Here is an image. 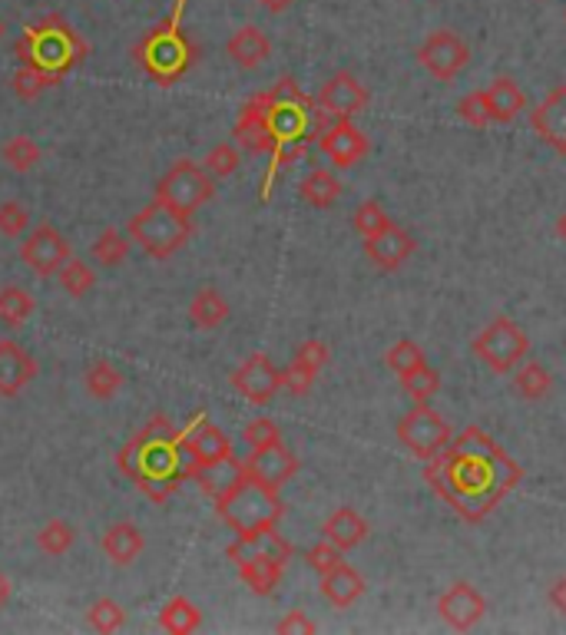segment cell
<instances>
[{"label": "cell", "mask_w": 566, "mask_h": 635, "mask_svg": "<svg viewBox=\"0 0 566 635\" xmlns=\"http://www.w3.org/2000/svg\"><path fill=\"white\" fill-rule=\"evenodd\" d=\"M127 236L149 258H169L192 239V222H189V216L176 212L172 206L152 199L149 206H142L140 212L130 219Z\"/></svg>", "instance_id": "1"}, {"label": "cell", "mask_w": 566, "mask_h": 635, "mask_svg": "<svg viewBox=\"0 0 566 635\" xmlns=\"http://www.w3.org/2000/svg\"><path fill=\"white\" fill-rule=\"evenodd\" d=\"M216 513L222 516V523L229 526V529H236V536L239 533H252V529H266V526H276L279 519H282V500H279V490H272V487H266V484H259V480H252L249 474H246V480L229 494V497H222L219 504H216Z\"/></svg>", "instance_id": "2"}, {"label": "cell", "mask_w": 566, "mask_h": 635, "mask_svg": "<svg viewBox=\"0 0 566 635\" xmlns=\"http://www.w3.org/2000/svg\"><path fill=\"white\" fill-rule=\"evenodd\" d=\"M474 355L494 371V375H514L527 355H530V338L524 335V328L517 321H510L507 315H497L477 338H474Z\"/></svg>", "instance_id": "3"}, {"label": "cell", "mask_w": 566, "mask_h": 635, "mask_svg": "<svg viewBox=\"0 0 566 635\" xmlns=\"http://www.w3.org/2000/svg\"><path fill=\"white\" fill-rule=\"evenodd\" d=\"M212 196H216L212 176L206 172V166H199V162H192V159H179V162L156 182V192H152V199L172 206V209L182 212V216H192V212L202 209Z\"/></svg>", "instance_id": "4"}, {"label": "cell", "mask_w": 566, "mask_h": 635, "mask_svg": "<svg viewBox=\"0 0 566 635\" xmlns=\"http://www.w3.org/2000/svg\"><path fill=\"white\" fill-rule=\"evenodd\" d=\"M182 7H186V0H176L172 17H169L162 27H156V33H149V37L142 40L140 50H137V57L146 63V70L156 73V77H162V80H172L176 73H182V70L189 67V43H186V37H179V30H176Z\"/></svg>", "instance_id": "5"}, {"label": "cell", "mask_w": 566, "mask_h": 635, "mask_svg": "<svg viewBox=\"0 0 566 635\" xmlns=\"http://www.w3.org/2000/svg\"><path fill=\"white\" fill-rule=\"evenodd\" d=\"M398 440L418 460H434L450 444V424L427 404H418L411 414L398 420Z\"/></svg>", "instance_id": "6"}, {"label": "cell", "mask_w": 566, "mask_h": 635, "mask_svg": "<svg viewBox=\"0 0 566 635\" xmlns=\"http://www.w3.org/2000/svg\"><path fill=\"white\" fill-rule=\"evenodd\" d=\"M418 63L440 83H450L467 63H470V47L447 27L427 33L425 43L418 47Z\"/></svg>", "instance_id": "7"}, {"label": "cell", "mask_w": 566, "mask_h": 635, "mask_svg": "<svg viewBox=\"0 0 566 635\" xmlns=\"http://www.w3.org/2000/svg\"><path fill=\"white\" fill-rule=\"evenodd\" d=\"M20 258H23V265L33 271V275H40V278H47V275H57L73 255H70V242H67V236L57 229V226H50V222H40L37 229H30V236L23 239V246H20Z\"/></svg>", "instance_id": "8"}, {"label": "cell", "mask_w": 566, "mask_h": 635, "mask_svg": "<svg viewBox=\"0 0 566 635\" xmlns=\"http://www.w3.org/2000/svg\"><path fill=\"white\" fill-rule=\"evenodd\" d=\"M179 447H182V460H186V474H189V477H192L196 467H206V464H216V460L232 457L229 437H226L216 424H209L202 414L192 420L189 430L179 434Z\"/></svg>", "instance_id": "9"}, {"label": "cell", "mask_w": 566, "mask_h": 635, "mask_svg": "<svg viewBox=\"0 0 566 635\" xmlns=\"http://www.w3.org/2000/svg\"><path fill=\"white\" fill-rule=\"evenodd\" d=\"M368 100H371L368 87H365L355 73H348V70L331 73V77L321 83V90H318V110H321V113H331L335 120H351V117L365 113V110H368Z\"/></svg>", "instance_id": "10"}, {"label": "cell", "mask_w": 566, "mask_h": 635, "mask_svg": "<svg viewBox=\"0 0 566 635\" xmlns=\"http://www.w3.org/2000/svg\"><path fill=\"white\" fill-rule=\"evenodd\" d=\"M437 616L454 633H470L487 616V599L470 583H454L437 596Z\"/></svg>", "instance_id": "11"}, {"label": "cell", "mask_w": 566, "mask_h": 635, "mask_svg": "<svg viewBox=\"0 0 566 635\" xmlns=\"http://www.w3.org/2000/svg\"><path fill=\"white\" fill-rule=\"evenodd\" d=\"M232 387L256 407H266L276 400V394L282 390V371L272 365L269 355L256 351L249 355L236 371H232Z\"/></svg>", "instance_id": "12"}, {"label": "cell", "mask_w": 566, "mask_h": 635, "mask_svg": "<svg viewBox=\"0 0 566 635\" xmlns=\"http://www.w3.org/2000/svg\"><path fill=\"white\" fill-rule=\"evenodd\" d=\"M301 470L298 457L285 447L282 440L279 444H269V447H256L246 460V474L272 490H282L285 484Z\"/></svg>", "instance_id": "13"}, {"label": "cell", "mask_w": 566, "mask_h": 635, "mask_svg": "<svg viewBox=\"0 0 566 635\" xmlns=\"http://www.w3.org/2000/svg\"><path fill=\"white\" fill-rule=\"evenodd\" d=\"M318 146L321 152L331 159V166L338 169H351L358 166L368 152H371V142L361 129L355 127L351 120H338L335 127H328L318 136Z\"/></svg>", "instance_id": "14"}, {"label": "cell", "mask_w": 566, "mask_h": 635, "mask_svg": "<svg viewBox=\"0 0 566 635\" xmlns=\"http://www.w3.org/2000/svg\"><path fill=\"white\" fill-rule=\"evenodd\" d=\"M328 365V345L311 338V341H301L291 355V365L282 371V387L288 394L301 397L315 387V378L318 371Z\"/></svg>", "instance_id": "15"}, {"label": "cell", "mask_w": 566, "mask_h": 635, "mask_svg": "<svg viewBox=\"0 0 566 635\" xmlns=\"http://www.w3.org/2000/svg\"><path fill=\"white\" fill-rule=\"evenodd\" d=\"M37 361L33 355L13 341V338H0V397H17L23 394V387H30L37 378Z\"/></svg>", "instance_id": "16"}, {"label": "cell", "mask_w": 566, "mask_h": 635, "mask_svg": "<svg viewBox=\"0 0 566 635\" xmlns=\"http://www.w3.org/2000/svg\"><path fill=\"white\" fill-rule=\"evenodd\" d=\"M236 142L249 152H272L279 146L276 132L269 127V107H266V97L259 93L256 100H249L239 113V123H236Z\"/></svg>", "instance_id": "17"}, {"label": "cell", "mask_w": 566, "mask_h": 635, "mask_svg": "<svg viewBox=\"0 0 566 635\" xmlns=\"http://www.w3.org/2000/svg\"><path fill=\"white\" fill-rule=\"evenodd\" d=\"M415 249H418L415 236L405 232L401 226H391V229H385V232L365 239V258H368L375 268H381V271H398V268L415 255Z\"/></svg>", "instance_id": "18"}, {"label": "cell", "mask_w": 566, "mask_h": 635, "mask_svg": "<svg viewBox=\"0 0 566 635\" xmlns=\"http://www.w3.org/2000/svg\"><path fill=\"white\" fill-rule=\"evenodd\" d=\"M256 556L279 559L285 566V563L291 559V546H288V539H282V533H279L276 526L252 529V533H239L236 543L229 546V559H232V563H246V559H256Z\"/></svg>", "instance_id": "19"}, {"label": "cell", "mask_w": 566, "mask_h": 635, "mask_svg": "<svg viewBox=\"0 0 566 635\" xmlns=\"http://www.w3.org/2000/svg\"><path fill=\"white\" fill-rule=\"evenodd\" d=\"M192 480L199 484V490H202L209 500L219 504L222 497H229V494L246 480V464L236 460V454H232V457H226V460L196 467V470H192Z\"/></svg>", "instance_id": "20"}, {"label": "cell", "mask_w": 566, "mask_h": 635, "mask_svg": "<svg viewBox=\"0 0 566 635\" xmlns=\"http://www.w3.org/2000/svg\"><path fill=\"white\" fill-rule=\"evenodd\" d=\"M530 127L540 132V139L547 146H554L557 152H566V83L550 90L547 100L530 113Z\"/></svg>", "instance_id": "21"}, {"label": "cell", "mask_w": 566, "mask_h": 635, "mask_svg": "<svg viewBox=\"0 0 566 635\" xmlns=\"http://www.w3.org/2000/svg\"><path fill=\"white\" fill-rule=\"evenodd\" d=\"M142 546H146V536H142L140 526L130 523V519H117V523H110V526L103 529V536H100V549H103V556H107L110 563H117V566H130V563H137Z\"/></svg>", "instance_id": "22"}, {"label": "cell", "mask_w": 566, "mask_h": 635, "mask_svg": "<svg viewBox=\"0 0 566 635\" xmlns=\"http://www.w3.org/2000/svg\"><path fill=\"white\" fill-rule=\"evenodd\" d=\"M226 53L232 57L236 67H242V70H256V67H262V63L272 57V43H269V37H266L259 27L246 23V27H239V30L229 37Z\"/></svg>", "instance_id": "23"}, {"label": "cell", "mask_w": 566, "mask_h": 635, "mask_svg": "<svg viewBox=\"0 0 566 635\" xmlns=\"http://www.w3.org/2000/svg\"><path fill=\"white\" fill-rule=\"evenodd\" d=\"M321 596L335 606V609H348L355 606L361 596H365V576L348 566V563H338L331 573L321 576Z\"/></svg>", "instance_id": "24"}, {"label": "cell", "mask_w": 566, "mask_h": 635, "mask_svg": "<svg viewBox=\"0 0 566 635\" xmlns=\"http://www.w3.org/2000/svg\"><path fill=\"white\" fill-rule=\"evenodd\" d=\"M325 539H331L341 553H348V549H355V546H361L365 539H368V533H371V526H368V519L358 513V509L351 507H338L328 519H325Z\"/></svg>", "instance_id": "25"}, {"label": "cell", "mask_w": 566, "mask_h": 635, "mask_svg": "<svg viewBox=\"0 0 566 635\" xmlns=\"http://www.w3.org/2000/svg\"><path fill=\"white\" fill-rule=\"evenodd\" d=\"M484 97H487V110H490L494 123H514L527 110V97H524V90L510 77H497L484 90Z\"/></svg>", "instance_id": "26"}, {"label": "cell", "mask_w": 566, "mask_h": 635, "mask_svg": "<svg viewBox=\"0 0 566 635\" xmlns=\"http://www.w3.org/2000/svg\"><path fill=\"white\" fill-rule=\"evenodd\" d=\"M298 196L301 202H308L311 209H331L341 199V182L335 172L328 169H311L301 182H298Z\"/></svg>", "instance_id": "27"}, {"label": "cell", "mask_w": 566, "mask_h": 635, "mask_svg": "<svg viewBox=\"0 0 566 635\" xmlns=\"http://www.w3.org/2000/svg\"><path fill=\"white\" fill-rule=\"evenodd\" d=\"M189 321L202 331H212L229 321V301L216 288H202L189 301Z\"/></svg>", "instance_id": "28"}, {"label": "cell", "mask_w": 566, "mask_h": 635, "mask_svg": "<svg viewBox=\"0 0 566 635\" xmlns=\"http://www.w3.org/2000/svg\"><path fill=\"white\" fill-rule=\"evenodd\" d=\"M202 626V613L192 599L186 596H172L162 609H159V629L169 635H189Z\"/></svg>", "instance_id": "29"}, {"label": "cell", "mask_w": 566, "mask_h": 635, "mask_svg": "<svg viewBox=\"0 0 566 635\" xmlns=\"http://www.w3.org/2000/svg\"><path fill=\"white\" fill-rule=\"evenodd\" d=\"M239 566V576L242 583L256 593V596H272L276 586L282 583V563L279 559H266V556H256V559H246V563H236Z\"/></svg>", "instance_id": "30"}, {"label": "cell", "mask_w": 566, "mask_h": 635, "mask_svg": "<svg viewBox=\"0 0 566 635\" xmlns=\"http://www.w3.org/2000/svg\"><path fill=\"white\" fill-rule=\"evenodd\" d=\"M266 97V93H262ZM266 107H269V127L276 132L279 142H291V139H301L305 127H308V110L311 107H295V103H272L266 97Z\"/></svg>", "instance_id": "31"}, {"label": "cell", "mask_w": 566, "mask_h": 635, "mask_svg": "<svg viewBox=\"0 0 566 635\" xmlns=\"http://www.w3.org/2000/svg\"><path fill=\"white\" fill-rule=\"evenodd\" d=\"M37 311V301L27 288L20 285H3L0 288V325L7 328H20L30 321V315Z\"/></svg>", "instance_id": "32"}, {"label": "cell", "mask_w": 566, "mask_h": 635, "mask_svg": "<svg viewBox=\"0 0 566 635\" xmlns=\"http://www.w3.org/2000/svg\"><path fill=\"white\" fill-rule=\"evenodd\" d=\"M514 387L524 400H544L554 390V375L540 361H524L514 371Z\"/></svg>", "instance_id": "33"}, {"label": "cell", "mask_w": 566, "mask_h": 635, "mask_svg": "<svg viewBox=\"0 0 566 635\" xmlns=\"http://www.w3.org/2000/svg\"><path fill=\"white\" fill-rule=\"evenodd\" d=\"M73 543H77V526L67 519H50L37 533V549L43 556H67L73 549Z\"/></svg>", "instance_id": "34"}, {"label": "cell", "mask_w": 566, "mask_h": 635, "mask_svg": "<svg viewBox=\"0 0 566 635\" xmlns=\"http://www.w3.org/2000/svg\"><path fill=\"white\" fill-rule=\"evenodd\" d=\"M83 387L93 400H113L123 390V375L110 365V361H97L87 368L83 375Z\"/></svg>", "instance_id": "35"}, {"label": "cell", "mask_w": 566, "mask_h": 635, "mask_svg": "<svg viewBox=\"0 0 566 635\" xmlns=\"http://www.w3.org/2000/svg\"><path fill=\"white\" fill-rule=\"evenodd\" d=\"M130 246H133V239L127 236V232H120V229H107L97 242H93V261L97 265H103V268H117V265H123L127 258H130Z\"/></svg>", "instance_id": "36"}, {"label": "cell", "mask_w": 566, "mask_h": 635, "mask_svg": "<svg viewBox=\"0 0 566 635\" xmlns=\"http://www.w3.org/2000/svg\"><path fill=\"white\" fill-rule=\"evenodd\" d=\"M87 626L93 629V633H120L123 626H127V609L117 603V599H97L90 609H87Z\"/></svg>", "instance_id": "37"}, {"label": "cell", "mask_w": 566, "mask_h": 635, "mask_svg": "<svg viewBox=\"0 0 566 635\" xmlns=\"http://www.w3.org/2000/svg\"><path fill=\"white\" fill-rule=\"evenodd\" d=\"M3 162L13 169V172H30L37 162H40V146L33 142V136H10L0 149Z\"/></svg>", "instance_id": "38"}, {"label": "cell", "mask_w": 566, "mask_h": 635, "mask_svg": "<svg viewBox=\"0 0 566 635\" xmlns=\"http://www.w3.org/2000/svg\"><path fill=\"white\" fill-rule=\"evenodd\" d=\"M57 278H60V288H63L67 295H73V298H83V295L97 285V271H93L87 261H80V258H70V261L57 271Z\"/></svg>", "instance_id": "39"}, {"label": "cell", "mask_w": 566, "mask_h": 635, "mask_svg": "<svg viewBox=\"0 0 566 635\" xmlns=\"http://www.w3.org/2000/svg\"><path fill=\"white\" fill-rule=\"evenodd\" d=\"M395 222H391V216L385 212V206L378 199H368V202H361L355 209V229L361 232V239H371V236H378V232H385Z\"/></svg>", "instance_id": "40"}, {"label": "cell", "mask_w": 566, "mask_h": 635, "mask_svg": "<svg viewBox=\"0 0 566 635\" xmlns=\"http://www.w3.org/2000/svg\"><path fill=\"white\" fill-rule=\"evenodd\" d=\"M385 365L401 378V375H408V371H415V368L427 365V358L415 341H395V345L388 348V355H385Z\"/></svg>", "instance_id": "41"}, {"label": "cell", "mask_w": 566, "mask_h": 635, "mask_svg": "<svg viewBox=\"0 0 566 635\" xmlns=\"http://www.w3.org/2000/svg\"><path fill=\"white\" fill-rule=\"evenodd\" d=\"M401 387H405L418 404H427V400L440 390V375H437L430 365H421V368L401 375Z\"/></svg>", "instance_id": "42"}, {"label": "cell", "mask_w": 566, "mask_h": 635, "mask_svg": "<svg viewBox=\"0 0 566 635\" xmlns=\"http://www.w3.org/2000/svg\"><path fill=\"white\" fill-rule=\"evenodd\" d=\"M53 83V73L50 70H43V67H37V63H23L20 70H17V77H13V90H17V97H23V100H33L43 87H50Z\"/></svg>", "instance_id": "43"}, {"label": "cell", "mask_w": 566, "mask_h": 635, "mask_svg": "<svg viewBox=\"0 0 566 635\" xmlns=\"http://www.w3.org/2000/svg\"><path fill=\"white\" fill-rule=\"evenodd\" d=\"M239 162H242V156H239V149L232 146V142H219V146H212L209 149V156H206V172L212 176V179H226V176H232L236 169H239Z\"/></svg>", "instance_id": "44"}, {"label": "cell", "mask_w": 566, "mask_h": 635, "mask_svg": "<svg viewBox=\"0 0 566 635\" xmlns=\"http://www.w3.org/2000/svg\"><path fill=\"white\" fill-rule=\"evenodd\" d=\"M457 117L474 129L490 127L494 120H490V110H487V97H484V90H474V93L460 97V100H457Z\"/></svg>", "instance_id": "45"}, {"label": "cell", "mask_w": 566, "mask_h": 635, "mask_svg": "<svg viewBox=\"0 0 566 635\" xmlns=\"http://www.w3.org/2000/svg\"><path fill=\"white\" fill-rule=\"evenodd\" d=\"M305 563H308L311 573L325 576V573H331V569H335L338 563H345V559H341V549H338L331 539H321V543H315V546L305 549Z\"/></svg>", "instance_id": "46"}, {"label": "cell", "mask_w": 566, "mask_h": 635, "mask_svg": "<svg viewBox=\"0 0 566 635\" xmlns=\"http://www.w3.org/2000/svg\"><path fill=\"white\" fill-rule=\"evenodd\" d=\"M242 440L256 450V447L279 444V440H282V430H279V424H276V420H269V417H256V420H249V424H246Z\"/></svg>", "instance_id": "47"}, {"label": "cell", "mask_w": 566, "mask_h": 635, "mask_svg": "<svg viewBox=\"0 0 566 635\" xmlns=\"http://www.w3.org/2000/svg\"><path fill=\"white\" fill-rule=\"evenodd\" d=\"M30 229V212L20 202H0V236L17 239Z\"/></svg>", "instance_id": "48"}, {"label": "cell", "mask_w": 566, "mask_h": 635, "mask_svg": "<svg viewBox=\"0 0 566 635\" xmlns=\"http://www.w3.org/2000/svg\"><path fill=\"white\" fill-rule=\"evenodd\" d=\"M272 103H295V107H311V100L298 90V83L291 80V77H282L279 83H276V90H269L266 93Z\"/></svg>", "instance_id": "49"}, {"label": "cell", "mask_w": 566, "mask_h": 635, "mask_svg": "<svg viewBox=\"0 0 566 635\" xmlns=\"http://www.w3.org/2000/svg\"><path fill=\"white\" fill-rule=\"evenodd\" d=\"M276 633L279 635H291V633H305V635H311V633H318V626L301 613V609H288L285 613V619L276 626Z\"/></svg>", "instance_id": "50"}, {"label": "cell", "mask_w": 566, "mask_h": 635, "mask_svg": "<svg viewBox=\"0 0 566 635\" xmlns=\"http://www.w3.org/2000/svg\"><path fill=\"white\" fill-rule=\"evenodd\" d=\"M547 599H550V606H554L560 616H566V576H557V579H554V586H550Z\"/></svg>", "instance_id": "51"}, {"label": "cell", "mask_w": 566, "mask_h": 635, "mask_svg": "<svg viewBox=\"0 0 566 635\" xmlns=\"http://www.w3.org/2000/svg\"><path fill=\"white\" fill-rule=\"evenodd\" d=\"M259 3H262V7H266L269 13H285V10H288V7H291L295 0H259Z\"/></svg>", "instance_id": "52"}, {"label": "cell", "mask_w": 566, "mask_h": 635, "mask_svg": "<svg viewBox=\"0 0 566 635\" xmlns=\"http://www.w3.org/2000/svg\"><path fill=\"white\" fill-rule=\"evenodd\" d=\"M10 593H13V586H10V579H7V573H0V609L10 603Z\"/></svg>", "instance_id": "53"}, {"label": "cell", "mask_w": 566, "mask_h": 635, "mask_svg": "<svg viewBox=\"0 0 566 635\" xmlns=\"http://www.w3.org/2000/svg\"><path fill=\"white\" fill-rule=\"evenodd\" d=\"M557 239H560V242H566V212L560 216V219H557Z\"/></svg>", "instance_id": "54"}, {"label": "cell", "mask_w": 566, "mask_h": 635, "mask_svg": "<svg viewBox=\"0 0 566 635\" xmlns=\"http://www.w3.org/2000/svg\"><path fill=\"white\" fill-rule=\"evenodd\" d=\"M0 37H3V20H0Z\"/></svg>", "instance_id": "55"}]
</instances>
